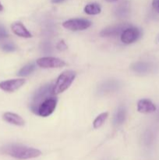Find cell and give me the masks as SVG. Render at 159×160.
Listing matches in <instances>:
<instances>
[{
  "label": "cell",
  "mask_w": 159,
  "mask_h": 160,
  "mask_svg": "<svg viewBox=\"0 0 159 160\" xmlns=\"http://www.w3.org/2000/svg\"><path fill=\"white\" fill-rule=\"evenodd\" d=\"M2 152L18 159H29L41 155L40 150L21 145H8L2 147Z\"/></svg>",
  "instance_id": "1"
},
{
  "label": "cell",
  "mask_w": 159,
  "mask_h": 160,
  "mask_svg": "<svg viewBox=\"0 0 159 160\" xmlns=\"http://www.w3.org/2000/svg\"><path fill=\"white\" fill-rule=\"evenodd\" d=\"M53 87H54V84L50 83V84L42 86L36 91L31 102V109L34 113L37 115V110L40 105L45 99L55 95L53 93Z\"/></svg>",
  "instance_id": "2"
},
{
  "label": "cell",
  "mask_w": 159,
  "mask_h": 160,
  "mask_svg": "<svg viewBox=\"0 0 159 160\" xmlns=\"http://www.w3.org/2000/svg\"><path fill=\"white\" fill-rule=\"evenodd\" d=\"M76 72L73 70H65L62 72L58 78L56 83L53 87L54 95H59L70 88L76 78Z\"/></svg>",
  "instance_id": "3"
},
{
  "label": "cell",
  "mask_w": 159,
  "mask_h": 160,
  "mask_svg": "<svg viewBox=\"0 0 159 160\" xmlns=\"http://www.w3.org/2000/svg\"><path fill=\"white\" fill-rule=\"evenodd\" d=\"M62 26L70 31H84L91 26V22L87 19L74 18L65 21L62 23Z\"/></svg>",
  "instance_id": "4"
},
{
  "label": "cell",
  "mask_w": 159,
  "mask_h": 160,
  "mask_svg": "<svg viewBox=\"0 0 159 160\" xmlns=\"http://www.w3.org/2000/svg\"><path fill=\"white\" fill-rule=\"evenodd\" d=\"M56 105H57V98L54 97V95L49 97L40 105L37 110V115L42 117H48L55 111Z\"/></svg>",
  "instance_id": "5"
},
{
  "label": "cell",
  "mask_w": 159,
  "mask_h": 160,
  "mask_svg": "<svg viewBox=\"0 0 159 160\" xmlns=\"http://www.w3.org/2000/svg\"><path fill=\"white\" fill-rule=\"evenodd\" d=\"M141 35V31L137 28L129 26L121 34V41L124 44L129 45L138 40Z\"/></svg>",
  "instance_id": "6"
},
{
  "label": "cell",
  "mask_w": 159,
  "mask_h": 160,
  "mask_svg": "<svg viewBox=\"0 0 159 160\" xmlns=\"http://www.w3.org/2000/svg\"><path fill=\"white\" fill-rule=\"evenodd\" d=\"M36 63L41 68H60L65 65V62L61 59L55 57H42L36 61Z\"/></svg>",
  "instance_id": "7"
},
{
  "label": "cell",
  "mask_w": 159,
  "mask_h": 160,
  "mask_svg": "<svg viewBox=\"0 0 159 160\" xmlns=\"http://www.w3.org/2000/svg\"><path fill=\"white\" fill-rule=\"evenodd\" d=\"M129 26L130 25L129 23H119V24L109 26L103 29L100 32V35L101 37H115L121 34L123 31Z\"/></svg>",
  "instance_id": "8"
},
{
  "label": "cell",
  "mask_w": 159,
  "mask_h": 160,
  "mask_svg": "<svg viewBox=\"0 0 159 160\" xmlns=\"http://www.w3.org/2000/svg\"><path fill=\"white\" fill-rule=\"evenodd\" d=\"M26 83L24 79H12L0 82V88L7 92H15Z\"/></svg>",
  "instance_id": "9"
},
{
  "label": "cell",
  "mask_w": 159,
  "mask_h": 160,
  "mask_svg": "<svg viewBox=\"0 0 159 160\" xmlns=\"http://www.w3.org/2000/svg\"><path fill=\"white\" fill-rule=\"evenodd\" d=\"M11 29H12V32L19 37L24 38H30L32 37L31 33L26 29V27L21 22L17 21L12 23L11 25Z\"/></svg>",
  "instance_id": "10"
},
{
  "label": "cell",
  "mask_w": 159,
  "mask_h": 160,
  "mask_svg": "<svg viewBox=\"0 0 159 160\" xmlns=\"http://www.w3.org/2000/svg\"><path fill=\"white\" fill-rule=\"evenodd\" d=\"M137 110L141 113H151L156 111V106L151 100L143 98L137 103Z\"/></svg>",
  "instance_id": "11"
},
{
  "label": "cell",
  "mask_w": 159,
  "mask_h": 160,
  "mask_svg": "<svg viewBox=\"0 0 159 160\" xmlns=\"http://www.w3.org/2000/svg\"><path fill=\"white\" fill-rule=\"evenodd\" d=\"M119 86L120 84L118 81H114V80H110V81L103 82L99 86V88H98V91H99V93L101 94L109 93V92L116 91L119 88Z\"/></svg>",
  "instance_id": "12"
},
{
  "label": "cell",
  "mask_w": 159,
  "mask_h": 160,
  "mask_svg": "<svg viewBox=\"0 0 159 160\" xmlns=\"http://www.w3.org/2000/svg\"><path fill=\"white\" fill-rule=\"evenodd\" d=\"M3 120L7 123H11V124L16 125V126H23L25 123L24 120L20 116L17 114L13 113V112H5L2 117Z\"/></svg>",
  "instance_id": "13"
},
{
  "label": "cell",
  "mask_w": 159,
  "mask_h": 160,
  "mask_svg": "<svg viewBox=\"0 0 159 160\" xmlns=\"http://www.w3.org/2000/svg\"><path fill=\"white\" fill-rule=\"evenodd\" d=\"M131 69L138 73H147L151 70V64L145 62H137L131 66Z\"/></svg>",
  "instance_id": "14"
},
{
  "label": "cell",
  "mask_w": 159,
  "mask_h": 160,
  "mask_svg": "<svg viewBox=\"0 0 159 160\" xmlns=\"http://www.w3.org/2000/svg\"><path fill=\"white\" fill-rule=\"evenodd\" d=\"M126 117V110L125 107L123 106H120L118 109H117L115 115L114 117V123L115 125H120L122 123H124Z\"/></svg>",
  "instance_id": "15"
},
{
  "label": "cell",
  "mask_w": 159,
  "mask_h": 160,
  "mask_svg": "<svg viewBox=\"0 0 159 160\" xmlns=\"http://www.w3.org/2000/svg\"><path fill=\"white\" fill-rule=\"evenodd\" d=\"M101 11V6H99V4L95 2L86 5L84 7V12L88 15H97V14H99Z\"/></svg>",
  "instance_id": "16"
},
{
  "label": "cell",
  "mask_w": 159,
  "mask_h": 160,
  "mask_svg": "<svg viewBox=\"0 0 159 160\" xmlns=\"http://www.w3.org/2000/svg\"><path fill=\"white\" fill-rule=\"evenodd\" d=\"M108 117V113L107 112H102V113H101L100 115H98L93 122L94 128V129H98V128H101V127L104 124L105 120H107Z\"/></svg>",
  "instance_id": "17"
},
{
  "label": "cell",
  "mask_w": 159,
  "mask_h": 160,
  "mask_svg": "<svg viewBox=\"0 0 159 160\" xmlns=\"http://www.w3.org/2000/svg\"><path fill=\"white\" fill-rule=\"evenodd\" d=\"M35 65L34 63H29L20 69L18 72V75L20 77H26L32 73L35 70Z\"/></svg>",
  "instance_id": "18"
},
{
  "label": "cell",
  "mask_w": 159,
  "mask_h": 160,
  "mask_svg": "<svg viewBox=\"0 0 159 160\" xmlns=\"http://www.w3.org/2000/svg\"><path fill=\"white\" fill-rule=\"evenodd\" d=\"M129 9L127 4H121L115 11V14L118 17H126L129 15Z\"/></svg>",
  "instance_id": "19"
},
{
  "label": "cell",
  "mask_w": 159,
  "mask_h": 160,
  "mask_svg": "<svg viewBox=\"0 0 159 160\" xmlns=\"http://www.w3.org/2000/svg\"><path fill=\"white\" fill-rule=\"evenodd\" d=\"M41 49L42 52L45 53V54L51 53L52 51L51 44L49 42H43L41 44Z\"/></svg>",
  "instance_id": "20"
},
{
  "label": "cell",
  "mask_w": 159,
  "mask_h": 160,
  "mask_svg": "<svg viewBox=\"0 0 159 160\" xmlns=\"http://www.w3.org/2000/svg\"><path fill=\"white\" fill-rule=\"evenodd\" d=\"M2 48L6 52H13L16 50V46L12 43L7 42V43H5L2 45Z\"/></svg>",
  "instance_id": "21"
},
{
  "label": "cell",
  "mask_w": 159,
  "mask_h": 160,
  "mask_svg": "<svg viewBox=\"0 0 159 160\" xmlns=\"http://www.w3.org/2000/svg\"><path fill=\"white\" fill-rule=\"evenodd\" d=\"M8 37V33L6 31V28L2 26V25L0 24V40H2V39L6 38Z\"/></svg>",
  "instance_id": "22"
},
{
  "label": "cell",
  "mask_w": 159,
  "mask_h": 160,
  "mask_svg": "<svg viewBox=\"0 0 159 160\" xmlns=\"http://www.w3.org/2000/svg\"><path fill=\"white\" fill-rule=\"evenodd\" d=\"M56 48H57V49L59 50V51H64V50H65L67 48V45L64 42V41L62 40L57 44Z\"/></svg>",
  "instance_id": "23"
},
{
  "label": "cell",
  "mask_w": 159,
  "mask_h": 160,
  "mask_svg": "<svg viewBox=\"0 0 159 160\" xmlns=\"http://www.w3.org/2000/svg\"><path fill=\"white\" fill-rule=\"evenodd\" d=\"M152 6L154 10L159 13V0H153Z\"/></svg>",
  "instance_id": "24"
},
{
  "label": "cell",
  "mask_w": 159,
  "mask_h": 160,
  "mask_svg": "<svg viewBox=\"0 0 159 160\" xmlns=\"http://www.w3.org/2000/svg\"><path fill=\"white\" fill-rule=\"evenodd\" d=\"M64 1H65V0H51V2L54 3V4H58V3L63 2Z\"/></svg>",
  "instance_id": "25"
},
{
  "label": "cell",
  "mask_w": 159,
  "mask_h": 160,
  "mask_svg": "<svg viewBox=\"0 0 159 160\" xmlns=\"http://www.w3.org/2000/svg\"><path fill=\"white\" fill-rule=\"evenodd\" d=\"M105 1L108 2H116L118 0H105Z\"/></svg>",
  "instance_id": "26"
},
{
  "label": "cell",
  "mask_w": 159,
  "mask_h": 160,
  "mask_svg": "<svg viewBox=\"0 0 159 160\" xmlns=\"http://www.w3.org/2000/svg\"><path fill=\"white\" fill-rule=\"evenodd\" d=\"M2 9H3V6H2V3L0 2V12H1V11H2Z\"/></svg>",
  "instance_id": "27"
}]
</instances>
